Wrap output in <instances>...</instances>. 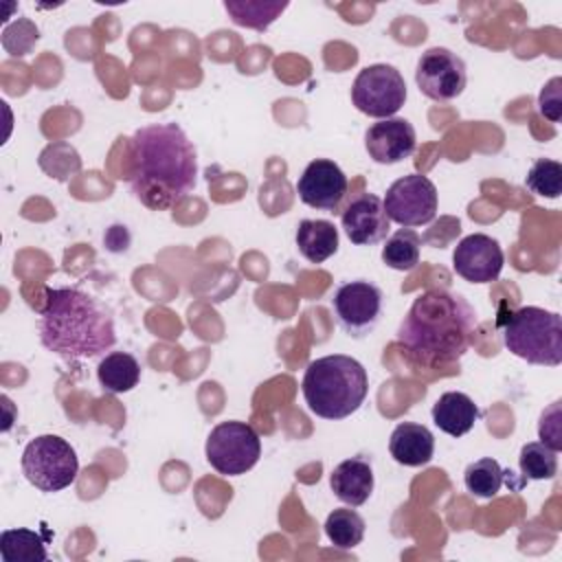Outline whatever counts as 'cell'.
<instances>
[{
	"label": "cell",
	"mask_w": 562,
	"mask_h": 562,
	"mask_svg": "<svg viewBox=\"0 0 562 562\" xmlns=\"http://www.w3.org/2000/svg\"><path fill=\"white\" fill-rule=\"evenodd\" d=\"M345 235L356 246H373L386 239L391 220L384 211V204L373 193H362L353 198L340 215Z\"/></svg>",
	"instance_id": "14"
},
{
	"label": "cell",
	"mask_w": 562,
	"mask_h": 562,
	"mask_svg": "<svg viewBox=\"0 0 562 562\" xmlns=\"http://www.w3.org/2000/svg\"><path fill=\"white\" fill-rule=\"evenodd\" d=\"M503 342L529 364L558 367L562 362V318L536 305L518 307L503 325Z\"/></svg>",
	"instance_id": "5"
},
{
	"label": "cell",
	"mask_w": 562,
	"mask_h": 562,
	"mask_svg": "<svg viewBox=\"0 0 562 562\" xmlns=\"http://www.w3.org/2000/svg\"><path fill=\"white\" fill-rule=\"evenodd\" d=\"M373 468L367 457L345 459L329 474L331 492L349 507L364 505L373 492Z\"/></svg>",
	"instance_id": "16"
},
{
	"label": "cell",
	"mask_w": 562,
	"mask_h": 562,
	"mask_svg": "<svg viewBox=\"0 0 562 562\" xmlns=\"http://www.w3.org/2000/svg\"><path fill=\"white\" fill-rule=\"evenodd\" d=\"M389 452L400 465L419 468L432 459L435 437L426 426L404 422L393 428L389 439Z\"/></svg>",
	"instance_id": "17"
},
{
	"label": "cell",
	"mask_w": 562,
	"mask_h": 562,
	"mask_svg": "<svg viewBox=\"0 0 562 562\" xmlns=\"http://www.w3.org/2000/svg\"><path fill=\"white\" fill-rule=\"evenodd\" d=\"M518 465L525 479H531V481L553 479L558 472V452L542 441H529L520 448Z\"/></svg>",
	"instance_id": "26"
},
{
	"label": "cell",
	"mask_w": 562,
	"mask_h": 562,
	"mask_svg": "<svg viewBox=\"0 0 562 562\" xmlns=\"http://www.w3.org/2000/svg\"><path fill=\"white\" fill-rule=\"evenodd\" d=\"M2 562H44L48 558L46 542L31 529H4L0 536Z\"/></svg>",
	"instance_id": "22"
},
{
	"label": "cell",
	"mask_w": 562,
	"mask_h": 562,
	"mask_svg": "<svg viewBox=\"0 0 562 562\" xmlns=\"http://www.w3.org/2000/svg\"><path fill=\"white\" fill-rule=\"evenodd\" d=\"M353 105L373 119H391L406 101V81L395 66H364L351 86Z\"/></svg>",
	"instance_id": "8"
},
{
	"label": "cell",
	"mask_w": 562,
	"mask_h": 562,
	"mask_svg": "<svg viewBox=\"0 0 562 562\" xmlns=\"http://www.w3.org/2000/svg\"><path fill=\"white\" fill-rule=\"evenodd\" d=\"M479 419L474 400L461 391H448L432 404V422L450 437H463Z\"/></svg>",
	"instance_id": "18"
},
{
	"label": "cell",
	"mask_w": 562,
	"mask_h": 562,
	"mask_svg": "<svg viewBox=\"0 0 562 562\" xmlns=\"http://www.w3.org/2000/svg\"><path fill=\"white\" fill-rule=\"evenodd\" d=\"M325 536L336 549H353L364 538V520L356 509H334L325 520Z\"/></svg>",
	"instance_id": "23"
},
{
	"label": "cell",
	"mask_w": 562,
	"mask_h": 562,
	"mask_svg": "<svg viewBox=\"0 0 562 562\" xmlns=\"http://www.w3.org/2000/svg\"><path fill=\"white\" fill-rule=\"evenodd\" d=\"M503 481H505V472H503L501 463L492 457H483V459L470 463L463 474L465 490L479 498L496 496L498 490L503 487Z\"/></svg>",
	"instance_id": "25"
},
{
	"label": "cell",
	"mask_w": 562,
	"mask_h": 562,
	"mask_svg": "<svg viewBox=\"0 0 562 562\" xmlns=\"http://www.w3.org/2000/svg\"><path fill=\"white\" fill-rule=\"evenodd\" d=\"M417 147L415 127L406 119H382L364 134V149L378 165H395Z\"/></svg>",
	"instance_id": "15"
},
{
	"label": "cell",
	"mask_w": 562,
	"mask_h": 562,
	"mask_svg": "<svg viewBox=\"0 0 562 562\" xmlns=\"http://www.w3.org/2000/svg\"><path fill=\"white\" fill-rule=\"evenodd\" d=\"M301 391L316 417L338 422L362 406L369 393L367 369L345 353L323 356L307 364Z\"/></svg>",
	"instance_id": "4"
},
{
	"label": "cell",
	"mask_w": 562,
	"mask_h": 562,
	"mask_svg": "<svg viewBox=\"0 0 562 562\" xmlns=\"http://www.w3.org/2000/svg\"><path fill=\"white\" fill-rule=\"evenodd\" d=\"M382 290L371 281L356 279L336 288L331 310L340 329L351 338L369 336L382 316Z\"/></svg>",
	"instance_id": "9"
},
{
	"label": "cell",
	"mask_w": 562,
	"mask_h": 562,
	"mask_svg": "<svg viewBox=\"0 0 562 562\" xmlns=\"http://www.w3.org/2000/svg\"><path fill=\"white\" fill-rule=\"evenodd\" d=\"M419 248L422 237L413 228H400L386 239L382 248V261L393 270H413L419 263Z\"/></svg>",
	"instance_id": "24"
},
{
	"label": "cell",
	"mask_w": 562,
	"mask_h": 562,
	"mask_svg": "<svg viewBox=\"0 0 562 562\" xmlns=\"http://www.w3.org/2000/svg\"><path fill=\"white\" fill-rule=\"evenodd\" d=\"M505 263L503 248L485 233L463 237L452 252L454 272L470 283H492L498 279Z\"/></svg>",
	"instance_id": "13"
},
{
	"label": "cell",
	"mask_w": 562,
	"mask_h": 562,
	"mask_svg": "<svg viewBox=\"0 0 562 562\" xmlns=\"http://www.w3.org/2000/svg\"><path fill=\"white\" fill-rule=\"evenodd\" d=\"M525 184L540 198L555 200L562 193V165L551 158H538L527 171Z\"/></svg>",
	"instance_id": "27"
},
{
	"label": "cell",
	"mask_w": 562,
	"mask_h": 562,
	"mask_svg": "<svg viewBox=\"0 0 562 562\" xmlns=\"http://www.w3.org/2000/svg\"><path fill=\"white\" fill-rule=\"evenodd\" d=\"M40 312V342L68 362L105 356L116 345L112 310L77 288H46Z\"/></svg>",
	"instance_id": "3"
},
{
	"label": "cell",
	"mask_w": 562,
	"mask_h": 562,
	"mask_svg": "<svg viewBox=\"0 0 562 562\" xmlns=\"http://www.w3.org/2000/svg\"><path fill=\"white\" fill-rule=\"evenodd\" d=\"M22 472L42 492H59L75 483L79 459L75 448L57 435L31 439L22 452Z\"/></svg>",
	"instance_id": "6"
},
{
	"label": "cell",
	"mask_w": 562,
	"mask_h": 562,
	"mask_svg": "<svg viewBox=\"0 0 562 562\" xmlns=\"http://www.w3.org/2000/svg\"><path fill=\"white\" fill-rule=\"evenodd\" d=\"M391 222L411 228L435 220L437 215V189L422 173H408L395 180L382 200Z\"/></svg>",
	"instance_id": "10"
},
{
	"label": "cell",
	"mask_w": 562,
	"mask_h": 562,
	"mask_svg": "<svg viewBox=\"0 0 562 562\" xmlns=\"http://www.w3.org/2000/svg\"><path fill=\"white\" fill-rule=\"evenodd\" d=\"M417 88L432 101L457 99L468 81L463 59L443 46H432L417 59Z\"/></svg>",
	"instance_id": "11"
},
{
	"label": "cell",
	"mask_w": 562,
	"mask_h": 562,
	"mask_svg": "<svg viewBox=\"0 0 562 562\" xmlns=\"http://www.w3.org/2000/svg\"><path fill=\"white\" fill-rule=\"evenodd\" d=\"M97 378L108 393H127L140 380V364L127 351H110L97 367Z\"/></svg>",
	"instance_id": "20"
},
{
	"label": "cell",
	"mask_w": 562,
	"mask_h": 562,
	"mask_svg": "<svg viewBox=\"0 0 562 562\" xmlns=\"http://www.w3.org/2000/svg\"><path fill=\"white\" fill-rule=\"evenodd\" d=\"M538 110L551 123H558L562 119V77H553L544 83L538 94Z\"/></svg>",
	"instance_id": "28"
},
{
	"label": "cell",
	"mask_w": 562,
	"mask_h": 562,
	"mask_svg": "<svg viewBox=\"0 0 562 562\" xmlns=\"http://www.w3.org/2000/svg\"><path fill=\"white\" fill-rule=\"evenodd\" d=\"M204 454L220 474L239 476L259 461L261 439L246 422H222L209 432Z\"/></svg>",
	"instance_id": "7"
},
{
	"label": "cell",
	"mask_w": 562,
	"mask_h": 562,
	"mask_svg": "<svg viewBox=\"0 0 562 562\" xmlns=\"http://www.w3.org/2000/svg\"><path fill=\"white\" fill-rule=\"evenodd\" d=\"M540 441L547 443L551 450L562 448V432H560V402H553L542 415H540V426H538Z\"/></svg>",
	"instance_id": "29"
},
{
	"label": "cell",
	"mask_w": 562,
	"mask_h": 562,
	"mask_svg": "<svg viewBox=\"0 0 562 562\" xmlns=\"http://www.w3.org/2000/svg\"><path fill=\"white\" fill-rule=\"evenodd\" d=\"M296 248L307 261L323 263L338 250V228L327 220H303L296 226Z\"/></svg>",
	"instance_id": "19"
},
{
	"label": "cell",
	"mask_w": 562,
	"mask_h": 562,
	"mask_svg": "<svg viewBox=\"0 0 562 562\" xmlns=\"http://www.w3.org/2000/svg\"><path fill=\"white\" fill-rule=\"evenodd\" d=\"M479 329L476 310L450 290L422 292L397 327V342L422 367L457 362Z\"/></svg>",
	"instance_id": "2"
},
{
	"label": "cell",
	"mask_w": 562,
	"mask_h": 562,
	"mask_svg": "<svg viewBox=\"0 0 562 562\" xmlns=\"http://www.w3.org/2000/svg\"><path fill=\"white\" fill-rule=\"evenodd\" d=\"M224 9L237 26L266 31L288 9V2H279V0H226Z\"/></svg>",
	"instance_id": "21"
},
{
	"label": "cell",
	"mask_w": 562,
	"mask_h": 562,
	"mask_svg": "<svg viewBox=\"0 0 562 562\" xmlns=\"http://www.w3.org/2000/svg\"><path fill=\"white\" fill-rule=\"evenodd\" d=\"M347 176L345 171L327 158L312 160L296 182V193L303 204L334 213L340 209V202L347 193Z\"/></svg>",
	"instance_id": "12"
},
{
	"label": "cell",
	"mask_w": 562,
	"mask_h": 562,
	"mask_svg": "<svg viewBox=\"0 0 562 562\" xmlns=\"http://www.w3.org/2000/svg\"><path fill=\"white\" fill-rule=\"evenodd\" d=\"M198 182V154L176 123L138 127L132 136L130 187L151 211L180 204Z\"/></svg>",
	"instance_id": "1"
}]
</instances>
